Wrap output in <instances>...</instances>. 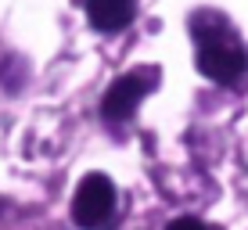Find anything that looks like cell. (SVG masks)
I'll list each match as a JSON object with an SVG mask.
<instances>
[{
  "label": "cell",
  "instance_id": "1",
  "mask_svg": "<svg viewBox=\"0 0 248 230\" xmlns=\"http://www.w3.org/2000/svg\"><path fill=\"white\" fill-rule=\"evenodd\" d=\"M194 36V65L205 79L219 87H234L248 72V47L237 36L234 22L223 18L219 11H198L191 18Z\"/></svg>",
  "mask_w": 248,
  "mask_h": 230
},
{
  "label": "cell",
  "instance_id": "2",
  "mask_svg": "<svg viewBox=\"0 0 248 230\" xmlns=\"http://www.w3.org/2000/svg\"><path fill=\"white\" fill-rule=\"evenodd\" d=\"M119 216V187L105 173H90L76 184L72 194V219L83 230H105Z\"/></svg>",
  "mask_w": 248,
  "mask_h": 230
},
{
  "label": "cell",
  "instance_id": "3",
  "mask_svg": "<svg viewBox=\"0 0 248 230\" xmlns=\"http://www.w3.org/2000/svg\"><path fill=\"white\" fill-rule=\"evenodd\" d=\"M155 83H158L155 69H133V72L119 76L112 87H108V93L101 97V115L108 123H126L133 115V108L155 90Z\"/></svg>",
  "mask_w": 248,
  "mask_h": 230
},
{
  "label": "cell",
  "instance_id": "4",
  "mask_svg": "<svg viewBox=\"0 0 248 230\" xmlns=\"http://www.w3.org/2000/svg\"><path fill=\"white\" fill-rule=\"evenodd\" d=\"M87 18L97 32H123L137 15V0H83Z\"/></svg>",
  "mask_w": 248,
  "mask_h": 230
},
{
  "label": "cell",
  "instance_id": "5",
  "mask_svg": "<svg viewBox=\"0 0 248 230\" xmlns=\"http://www.w3.org/2000/svg\"><path fill=\"white\" fill-rule=\"evenodd\" d=\"M166 230H209V227H205L202 219H194V216H180V219H173Z\"/></svg>",
  "mask_w": 248,
  "mask_h": 230
}]
</instances>
